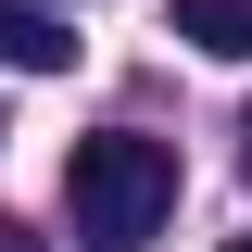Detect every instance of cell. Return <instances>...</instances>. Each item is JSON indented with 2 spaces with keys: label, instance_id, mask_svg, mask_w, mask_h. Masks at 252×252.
Here are the masks:
<instances>
[{
  "label": "cell",
  "instance_id": "obj_3",
  "mask_svg": "<svg viewBox=\"0 0 252 252\" xmlns=\"http://www.w3.org/2000/svg\"><path fill=\"white\" fill-rule=\"evenodd\" d=\"M164 26L215 63H252V0H164Z\"/></svg>",
  "mask_w": 252,
  "mask_h": 252
},
{
  "label": "cell",
  "instance_id": "obj_1",
  "mask_svg": "<svg viewBox=\"0 0 252 252\" xmlns=\"http://www.w3.org/2000/svg\"><path fill=\"white\" fill-rule=\"evenodd\" d=\"M63 215H76V252H139L177 215V152L139 139V126L76 139V152H63Z\"/></svg>",
  "mask_w": 252,
  "mask_h": 252
},
{
  "label": "cell",
  "instance_id": "obj_6",
  "mask_svg": "<svg viewBox=\"0 0 252 252\" xmlns=\"http://www.w3.org/2000/svg\"><path fill=\"white\" fill-rule=\"evenodd\" d=\"M240 139H252V114H240Z\"/></svg>",
  "mask_w": 252,
  "mask_h": 252
},
{
  "label": "cell",
  "instance_id": "obj_4",
  "mask_svg": "<svg viewBox=\"0 0 252 252\" xmlns=\"http://www.w3.org/2000/svg\"><path fill=\"white\" fill-rule=\"evenodd\" d=\"M0 252H51V240H38V227H26V215H0Z\"/></svg>",
  "mask_w": 252,
  "mask_h": 252
},
{
  "label": "cell",
  "instance_id": "obj_5",
  "mask_svg": "<svg viewBox=\"0 0 252 252\" xmlns=\"http://www.w3.org/2000/svg\"><path fill=\"white\" fill-rule=\"evenodd\" d=\"M227 252H252V240H227Z\"/></svg>",
  "mask_w": 252,
  "mask_h": 252
},
{
  "label": "cell",
  "instance_id": "obj_2",
  "mask_svg": "<svg viewBox=\"0 0 252 252\" xmlns=\"http://www.w3.org/2000/svg\"><path fill=\"white\" fill-rule=\"evenodd\" d=\"M0 63H13V76H63V63H76V38H63L51 0H0Z\"/></svg>",
  "mask_w": 252,
  "mask_h": 252
}]
</instances>
